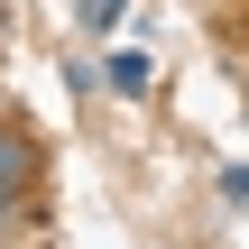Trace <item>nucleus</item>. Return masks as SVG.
Returning a JSON list of instances; mask_svg holds the SVG:
<instances>
[{"instance_id":"obj_1","label":"nucleus","mask_w":249,"mask_h":249,"mask_svg":"<svg viewBox=\"0 0 249 249\" xmlns=\"http://www.w3.org/2000/svg\"><path fill=\"white\" fill-rule=\"evenodd\" d=\"M28 176H37V148L0 120V194H28Z\"/></svg>"},{"instance_id":"obj_2","label":"nucleus","mask_w":249,"mask_h":249,"mask_svg":"<svg viewBox=\"0 0 249 249\" xmlns=\"http://www.w3.org/2000/svg\"><path fill=\"white\" fill-rule=\"evenodd\" d=\"M74 9H83V28H92V37H111V28H120V9H129V0H74Z\"/></svg>"},{"instance_id":"obj_3","label":"nucleus","mask_w":249,"mask_h":249,"mask_svg":"<svg viewBox=\"0 0 249 249\" xmlns=\"http://www.w3.org/2000/svg\"><path fill=\"white\" fill-rule=\"evenodd\" d=\"M111 83L120 92H148V55H111Z\"/></svg>"},{"instance_id":"obj_4","label":"nucleus","mask_w":249,"mask_h":249,"mask_svg":"<svg viewBox=\"0 0 249 249\" xmlns=\"http://www.w3.org/2000/svg\"><path fill=\"white\" fill-rule=\"evenodd\" d=\"M9 213H18V194H0V231H9Z\"/></svg>"}]
</instances>
